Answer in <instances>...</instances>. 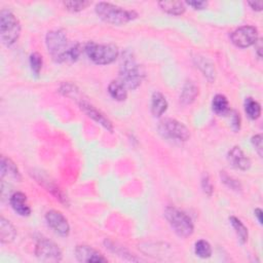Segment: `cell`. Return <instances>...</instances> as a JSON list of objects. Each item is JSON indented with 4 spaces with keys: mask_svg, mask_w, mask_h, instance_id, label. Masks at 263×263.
<instances>
[{
    "mask_svg": "<svg viewBox=\"0 0 263 263\" xmlns=\"http://www.w3.org/2000/svg\"><path fill=\"white\" fill-rule=\"evenodd\" d=\"M145 76L144 69L136 61L134 54L126 50L121 59L120 77L121 81L129 90H136L141 85Z\"/></svg>",
    "mask_w": 263,
    "mask_h": 263,
    "instance_id": "obj_1",
    "label": "cell"
},
{
    "mask_svg": "<svg viewBox=\"0 0 263 263\" xmlns=\"http://www.w3.org/2000/svg\"><path fill=\"white\" fill-rule=\"evenodd\" d=\"M95 11L101 20L115 26L126 25L138 17V14L135 11L125 10L124 8L109 3L97 4Z\"/></svg>",
    "mask_w": 263,
    "mask_h": 263,
    "instance_id": "obj_2",
    "label": "cell"
},
{
    "mask_svg": "<svg viewBox=\"0 0 263 263\" xmlns=\"http://www.w3.org/2000/svg\"><path fill=\"white\" fill-rule=\"evenodd\" d=\"M165 217L177 236L180 238L192 236L194 225L191 218L185 212L176 207H167L165 210Z\"/></svg>",
    "mask_w": 263,
    "mask_h": 263,
    "instance_id": "obj_3",
    "label": "cell"
},
{
    "mask_svg": "<svg viewBox=\"0 0 263 263\" xmlns=\"http://www.w3.org/2000/svg\"><path fill=\"white\" fill-rule=\"evenodd\" d=\"M21 23L17 16L9 10H2L0 13V37L7 46L15 44L21 35Z\"/></svg>",
    "mask_w": 263,
    "mask_h": 263,
    "instance_id": "obj_4",
    "label": "cell"
},
{
    "mask_svg": "<svg viewBox=\"0 0 263 263\" xmlns=\"http://www.w3.org/2000/svg\"><path fill=\"white\" fill-rule=\"evenodd\" d=\"M84 51L97 65H109L120 56L119 47L114 44H99L93 41L84 45Z\"/></svg>",
    "mask_w": 263,
    "mask_h": 263,
    "instance_id": "obj_5",
    "label": "cell"
},
{
    "mask_svg": "<svg viewBox=\"0 0 263 263\" xmlns=\"http://www.w3.org/2000/svg\"><path fill=\"white\" fill-rule=\"evenodd\" d=\"M45 43L48 52L52 57V59L58 63H61L64 54L69 48L68 38L66 33L63 30L49 31L46 34Z\"/></svg>",
    "mask_w": 263,
    "mask_h": 263,
    "instance_id": "obj_6",
    "label": "cell"
},
{
    "mask_svg": "<svg viewBox=\"0 0 263 263\" xmlns=\"http://www.w3.org/2000/svg\"><path fill=\"white\" fill-rule=\"evenodd\" d=\"M159 132L164 138L174 141L185 142L190 138V132L188 128L182 123L173 119L162 121L159 125Z\"/></svg>",
    "mask_w": 263,
    "mask_h": 263,
    "instance_id": "obj_7",
    "label": "cell"
},
{
    "mask_svg": "<svg viewBox=\"0 0 263 263\" xmlns=\"http://www.w3.org/2000/svg\"><path fill=\"white\" fill-rule=\"evenodd\" d=\"M35 255L41 262H60L62 261V251L57 244L48 239L41 238L35 247Z\"/></svg>",
    "mask_w": 263,
    "mask_h": 263,
    "instance_id": "obj_8",
    "label": "cell"
},
{
    "mask_svg": "<svg viewBox=\"0 0 263 263\" xmlns=\"http://www.w3.org/2000/svg\"><path fill=\"white\" fill-rule=\"evenodd\" d=\"M230 39L237 47L247 48L257 42L258 30L253 26H243L230 34Z\"/></svg>",
    "mask_w": 263,
    "mask_h": 263,
    "instance_id": "obj_9",
    "label": "cell"
},
{
    "mask_svg": "<svg viewBox=\"0 0 263 263\" xmlns=\"http://www.w3.org/2000/svg\"><path fill=\"white\" fill-rule=\"evenodd\" d=\"M47 225L61 237H68L70 233V225L67 218L59 211L50 210L45 214Z\"/></svg>",
    "mask_w": 263,
    "mask_h": 263,
    "instance_id": "obj_10",
    "label": "cell"
},
{
    "mask_svg": "<svg viewBox=\"0 0 263 263\" xmlns=\"http://www.w3.org/2000/svg\"><path fill=\"white\" fill-rule=\"evenodd\" d=\"M74 253L77 261L82 263H104L108 261L99 251L86 245L76 246Z\"/></svg>",
    "mask_w": 263,
    "mask_h": 263,
    "instance_id": "obj_11",
    "label": "cell"
},
{
    "mask_svg": "<svg viewBox=\"0 0 263 263\" xmlns=\"http://www.w3.org/2000/svg\"><path fill=\"white\" fill-rule=\"evenodd\" d=\"M79 106H80L81 110H83L87 114V116H89V118H91L92 120H94L95 122L100 124L107 131L113 132V125H112V123L106 118V116L100 110H98L95 106H93L92 104L87 103L86 101H83V100H81L79 102Z\"/></svg>",
    "mask_w": 263,
    "mask_h": 263,
    "instance_id": "obj_12",
    "label": "cell"
},
{
    "mask_svg": "<svg viewBox=\"0 0 263 263\" xmlns=\"http://www.w3.org/2000/svg\"><path fill=\"white\" fill-rule=\"evenodd\" d=\"M227 160L229 164L237 170L247 171L251 168V160L244 153L239 146H235L228 151Z\"/></svg>",
    "mask_w": 263,
    "mask_h": 263,
    "instance_id": "obj_13",
    "label": "cell"
},
{
    "mask_svg": "<svg viewBox=\"0 0 263 263\" xmlns=\"http://www.w3.org/2000/svg\"><path fill=\"white\" fill-rule=\"evenodd\" d=\"M0 178H2V181L6 178L17 182L22 180L21 173L17 165L11 159L6 157L5 155L2 156V162H0Z\"/></svg>",
    "mask_w": 263,
    "mask_h": 263,
    "instance_id": "obj_14",
    "label": "cell"
},
{
    "mask_svg": "<svg viewBox=\"0 0 263 263\" xmlns=\"http://www.w3.org/2000/svg\"><path fill=\"white\" fill-rule=\"evenodd\" d=\"M10 203L14 211L20 216L27 217L31 214V208L29 206L27 195L21 191L14 192L10 197Z\"/></svg>",
    "mask_w": 263,
    "mask_h": 263,
    "instance_id": "obj_15",
    "label": "cell"
},
{
    "mask_svg": "<svg viewBox=\"0 0 263 263\" xmlns=\"http://www.w3.org/2000/svg\"><path fill=\"white\" fill-rule=\"evenodd\" d=\"M17 237V229L10 220L5 217L0 218V241L3 244H10Z\"/></svg>",
    "mask_w": 263,
    "mask_h": 263,
    "instance_id": "obj_16",
    "label": "cell"
},
{
    "mask_svg": "<svg viewBox=\"0 0 263 263\" xmlns=\"http://www.w3.org/2000/svg\"><path fill=\"white\" fill-rule=\"evenodd\" d=\"M197 96H198L197 85L191 80L186 81L180 95V102L183 105H189L195 101Z\"/></svg>",
    "mask_w": 263,
    "mask_h": 263,
    "instance_id": "obj_17",
    "label": "cell"
},
{
    "mask_svg": "<svg viewBox=\"0 0 263 263\" xmlns=\"http://www.w3.org/2000/svg\"><path fill=\"white\" fill-rule=\"evenodd\" d=\"M168 109V101L166 97L160 93L154 92L151 97V113L155 118H161V116Z\"/></svg>",
    "mask_w": 263,
    "mask_h": 263,
    "instance_id": "obj_18",
    "label": "cell"
},
{
    "mask_svg": "<svg viewBox=\"0 0 263 263\" xmlns=\"http://www.w3.org/2000/svg\"><path fill=\"white\" fill-rule=\"evenodd\" d=\"M128 89L126 85L120 80H112L108 85L109 95L116 101H125L128 97Z\"/></svg>",
    "mask_w": 263,
    "mask_h": 263,
    "instance_id": "obj_19",
    "label": "cell"
},
{
    "mask_svg": "<svg viewBox=\"0 0 263 263\" xmlns=\"http://www.w3.org/2000/svg\"><path fill=\"white\" fill-rule=\"evenodd\" d=\"M40 178H36L40 183H42V185L48 190L50 191V193L57 198L59 199L62 203L64 204H68V198H67V195H65V193L58 187L55 183H52V181L48 180L47 178H44L41 176V174H39Z\"/></svg>",
    "mask_w": 263,
    "mask_h": 263,
    "instance_id": "obj_20",
    "label": "cell"
},
{
    "mask_svg": "<svg viewBox=\"0 0 263 263\" xmlns=\"http://www.w3.org/2000/svg\"><path fill=\"white\" fill-rule=\"evenodd\" d=\"M159 6L162 11L172 16H182L186 11L184 3L181 2H161Z\"/></svg>",
    "mask_w": 263,
    "mask_h": 263,
    "instance_id": "obj_21",
    "label": "cell"
},
{
    "mask_svg": "<svg viewBox=\"0 0 263 263\" xmlns=\"http://www.w3.org/2000/svg\"><path fill=\"white\" fill-rule=\"evenodd\" d=\"M195 62L199 70L203 73L204 77H207L209 81H214L216 77V71L214 68V65L207 59H204L202 57H196Z\"/></svg>",
    "mask_w": 263,
    "mask_h": 263,
    "instance_id": "obj_22",
    "label": "cell"
},
{
    "mask_svg": "<svg viewBox=\"0 0 263 263\" xmlns=\"http://www.w3.org/2000/svg\"><path fill=\"white\" fill-rule=\"evenodd\" d=\"M229 221H230V224L231 226L233 227V229H235L237 236L240 240V242L242 244H246L248 239H249V231H248V228L245 226V224L237 217L235 216H231L229 218Z\"/></svg>",
    "mask_w": 263,
    "mask_h": 263,
    "instance_id": "obj_23",
    "label": "cell"
},
{
    "mask_svg": "<svg viewBox=\"0 0 263 263\" xmlns=\"http://www.w3.org/2000/svg\"><path fill=\"white\" fill-rule=\"evenodd\" d=\"M245 111L250 120L256 121L261 115V106L257 101L249 97L245 100Z\"/></svg>",
    "mask_w": 263,
    "mask_h": 263,
    "instance_id": "obj_24",
    "label": "cell"
},
{
    "mask_svg": "<svg viewBox=\"0 0 263 263\" xmlns=\"http://www.w3.org/2000/svg\"><path fill=\"white\" fill-rule=\"evenodd\" d=\"M213 111L218 115H225L229 112V102L224 95H216L212 101Z\"/></svg>",
    "mask_w": 263,
    "mask_h": 263,
    "instance_id": "obj_25",
    "label": "cell"
},
{
    "mask_svg": "<svg viewBox=\"0 0 263 263\" xmlns=\"http://www.w3.org/2000/svg\"><path fill=\"white\" fill-rule=\"evenodd\" d=\"M194 252L195 255L199 258L207 259L212 256V248L211 245L204 240H199L194 245Z\"/></svg>",
    "mask_w": 263,
    "mask_h": 263,
    "instance_id": "obj_26",
    "label": "cell"
},
{
    "mask_svg": "<svg viewBox=\"0 0 263 263\" xmlns=\"http://www.w3.org/2000/svg\"><path fill=\"white\" fill-rule=\"evenodd\" d=\"M82 46L80 44H74L69 46V48L67 49V51L64 54L61 63H65V62H75L78 60V58L80 57L81 52H82Z\"/></svg>",
    "mask_w": 263,
    "mask_h": 263,
    "instance_id": "obj_27",
    "label": "cell"
},
{
    "mask_svg": "<svg viewBox=\"0 0 263 263\" xmlns=\"http://www.w3.org/2000/svg\"><path fill=\"white\" fill-rule=\"evenodd\" d=\"M92 3L85 2V0H79V2H64L63 6L65 9L71 13H78L90 7Z\"/></svg>",
    "mask_w": 263,
    "mask_h": 263,
    "instance_id": "obj_28",
    "label": "cell"
},
{
    "mask_svg": "<svg viewBox=\"0 0 263 263\" xmlns=\"http://www.w3.org/2000/svg\"><path fill=\"white\" fill-rule=\"evenodd\" d=\"M29 62H30V68L33 72V74L38 77L42 68V57L38 54V52H33L30 56V59H29Z\"/></svg>",
    "mask_w": 263,
    "mask_h": 263,
    "instance_id": "obj_29",
    "label": "cell"
},
{
    "mask_svg": "<svg viewBox=\"0 0 263 263\" xmlns=\"http://www.w3.org/2000/svg\"><path fill=\"white\" fill-rule=\"evenodd\" d=\"M221 179L225 185H227L229 188L236 191H241L242 190V184L236 180L235 178L230 177L229 175H227L225 172H221Z\"/></svg>",
    "mask_w": 263,
    "mask_h": 263,
    "instance_id": "obj_30",
    "label": "cell"
},
{
    "mask_svg": "<svg viewBox=\"0 0 263 263\" xmlns=\"http://www.w3.org/2000/svg\"><path fill=\"white\" fill-rule=\"evenodd\" d=\"M201 188H202L203 192L206 193L208 196H211L213 194L214 187L210 180L209 175H207V174H204L201 178Z\"/></svg>",
    "mask_w": 263,
    "mask_h": 263,
    "instance_id": "obj_31",
    "label": "cell"
},
{
    "mask_svg": "<svg viewBox=\"0 0 263 263\" xmlns=\"http://www.w3.org/2000/svg\"><path fill=\"white\" fill-rule=\"evenodd\" d=\"M251 142L254 146V148L256 150V152L258 153V155L260 157H262V151H263V145H262V136L259 135H255L252 137Z\"/></svg>",
    "mask_w": 263,
    "mask_h": 263,
    "instance_id": "obj_32",
    "label": "cell"
},
{
    "mask_svg": "<svg viewBox=\"0 0 263 263\" xmlns=\"http://www.w3.org/2000/svg\"><path fill=\"white\" fill-rule=\"evenodd\" d=\"M230 118H231V127L235 132L240 131L241 129V116L237 111H231L230 112Z\"/></svg>",
    "mask_w": 263,
    "mask_h": 263,
    "instance_id": "obj_33",
    "label": "cell"
},
{
    "mask_svg": "<svg viewBox=\"0 0 263 263\" xmlns=\"http://www.w3.org/2000/svg\"><path fill=\"white\" fill-rule=\"evenodd\" d=\"M186 5L194 10H204L208 7L207 2H187Z\"/></svg>",
    "mask_w": 263,
    "mask_h": 263,
    "instance_id": "obj_34",
    "label": "cell"
},
{
    "mask_svg": "<svg viewBox=\"0 0 263 263\" xmlns=\"http://www.w3.org/2000/svg\"><path fill=\"white\" fill-rule=\"evenodd\" d=\"M248 5L251 7V9L253 11H256V12H261L262 11V2H250L248 3Z\"/></svg>",
    "mask_w": 263,
    "mask_h": 263,
    "instance_id": "obj_35",
    "label": "cell"
},
{
    "mask_svg": "<svg viewBox=\"0 0 263 263\" xmlns=\"http://www.w3.org/2000/svg\"><path fill=\"white\" fill-rule=\"evenodd\" d=\"M255 47H256V51H257V55L259 58L262 57V42L260 39L257 40V42L255 43Z\"/></svg>",
    "mask_w": 263,
    "mask_h": 263,
    "instance_id": "obj_36",
    "label": "cell"
},
{
    "mask_svg": "<svg viewBox=\"0 0 263 263\" xmlns=\"http://www.w3.org/2000/svg\"><path fill=\"white\" fill-rule=\"evenodd\" d=\"M254 214H255V216L257 217L258 222H259L260 224H262V210L259 209V208H257V209H255Z\"/></svg>",
    "mask_w": 263,
    "mask_h": 263,
    "instance_id": "obj_37",
    "label": "cell"
}]
</instances>
